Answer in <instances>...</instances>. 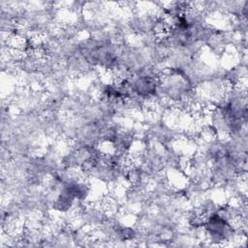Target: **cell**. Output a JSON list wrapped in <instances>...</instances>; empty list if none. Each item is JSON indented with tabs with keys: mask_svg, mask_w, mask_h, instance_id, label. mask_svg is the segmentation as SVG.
Returning a JSON list of instances; mask_svg holds the SVG:
<instances>
[{
	"mask_svg": "<svg viewBox=\"0 0 248 248\" xmlns=\"http://www.w3.org/2000/svg\"><path fill=\"white\" fill-rule=\"evenodd\" d=\"M203 236L209 245H222L236 237L234 226L232 222L214 212L205 217L202 228Z\"/></svg>",
	"mask_w": 248,
	"mask_h": 248,
	"instance_id": "obj_1",
	"label": "cell"
}]
</instances>
